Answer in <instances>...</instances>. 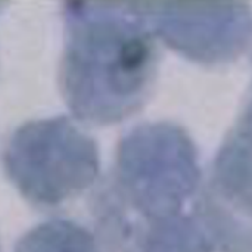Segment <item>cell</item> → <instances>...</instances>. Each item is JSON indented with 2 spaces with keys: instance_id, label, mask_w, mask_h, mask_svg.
I'll return each instance as SVG.
<instances>
[{
  "instance_id": "3957f363",
  "label": "cell",
  "mask_w": 252,
  "mask_h": 252,
  "mask_svg": "<svg viewBox=\"0 0 252 252\" xmlns=\"http://www.w3.org/2000/svg\"><path fill=\"white\" fill-rule=\"evenodd\" d=\"M16 252H99L94 239L68 220H52L31 230Z\"/></svg>"
},
{
  "instance_id": "7a4b0ae2",
  "label": "cell",
  "mask_w": 252,
  "mask_h": 252,
  "mask_svg": "<svg viewBox=\"0 0 252 252\" xmlns=\"http://www.w3.org/2000/svg\"><path fill=\"white\" fill-rule=\"evenodd\" d=\"M4 168L21 195L38 207L77 198L99 174L96 142L68 117L21 126L9 139Z\"/></svg>"
},
{
  "instance_id": "6da1fadb",
  "label": "cell",
  "mask_w": 252,
  "mask_h": 252,
  "mask_svg": "<svg viewBox=\"0 0 252 252\" xmlns=\"http://www.w3.org/2000/svg\"><path fill=\"white\" fill-rule=\"evenodd\" d=\"M65 25L59 80L72 115L103 126L131 114L154 69L149 34L103 1H68Z\"/></svg>"
}]
</instances>
